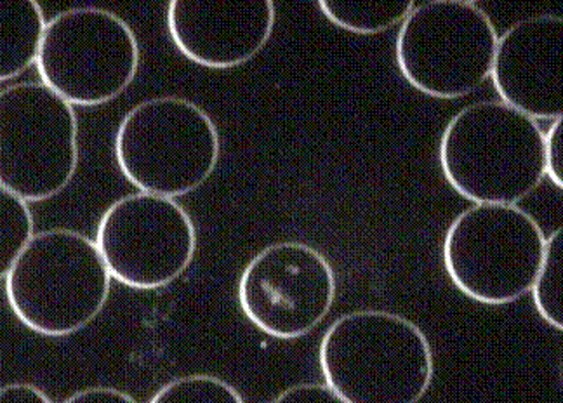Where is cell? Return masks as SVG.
<instances>
[{"label": "cell", "mask_w": 563, "mask_h": 403, "mask_svg": "<svg viewBox=\"0 0 563 403\" xmlns=\"http://www.w3.org/2000/svg\"><path fill=\"white\" fill-rule=\"evenodd\" d=\"M34 217L29 202L0 187V277L4 279L21 250L34 238Z\"/></svg>", "instance_id": "16"}, {"label": "cell", "mask_w": 563, "mask_h": 403, "mask_svg": "<svg viewBox=\"0 0 563 403\" xmlns=\"http://www.w3.org/2000/svg\"><path fill=\"white\" fill-rule=\"evenodd\" d=\"M275 26L272 0H173L167 30L188 61L211 70L242 67L260 55Z\"/></svg>", "instance_id": "11"}, {"label": "cell", "mask_w": 563, "mask_h": 403, "mask_svg": "<svg viewBox=\"0 0 563 403\" xmlns=\"http://www.w3.org/2000/svg\"><path fill=\"white\" fill-rule=\"evenodd\" d=\"M8 402H41L51 403L53 399L47 396L44 391L38 390L37 387L30 383H13L8 387H2L0 390V403Z\"/></svg>", "instance_id": "21"}, {"label": "cell", "mask_w": 563, "mask_h": 403, "mask_svg": "<svg viewBox=\"0 0 563 403\" xmlns=\"http://www.w3.org/2000/svg\"><path fill=\"white\" fill-rule=\"evenodd\" d=\"M563 18H526L497 38L490 79L506 107L534 119L563 116Z\"/></svg>", "instance_id": "12"}, {"label": "cell", "mask_w": 563, "mask_h": 403, "mask_svg": "<svg viewBox=\"0 0 563 403\" xmlns=\"http://www.w3.org/2000/svg\"><path fill=\"white\" fill-rule=\"evenodd\" d=\"M544 242L538 221L518 205L475 204L449 226L443 267L468 300L503 306L529 294Z\"/></svg>", "instance_id": "5"}, {"label": "cell", "mask_w": 563, "mask_h": 403, "mask_svg": "<svg viewBox=\"0 0 563 403\" xmlns=\"http://www.w3.org/2000/svg\"><path fill=\"white\" fill-rule=\"evenodd\" d=\"M152 403H244V396L223 379L191 374L173 379L155 393Z\"/></svg>", "instance_id": "17"}, {"label": "cell", "mask_w": 563, "mask_h": 403, "mask_svg": "<svg viewBox=\"0 0 563 403\" xmlns=\"http://www.w3.org/2000/svg\"><path fill=\"white\" fill-rule=\"evenodd\" d=\"M113 150L119 171L140 192L179 199L211 178L220 160V133L194 101L150 98L125 113Z\"/></svg>", "instance_id": "4"}, {"label": "cell", "mask_w": 563, "mask_h": 403, "mask_svg": "<svg viewBox=\"0 0 563 403\" xmlns=\"http://www.w3.org/2000/svg\"><path fill=\"white\" fill-rule=\"evenodd\" d=\"M41 82L71 107L110 103L133 83L140 46L112 11L74 8L47 21L37 65Z\"/></svg>", "instance_id": "8"}, {"label": "cell", "mask_w": 563, "mask_h": 403, "mask_svg": "<svg viewBox=\"0 0 563 403\" xmlns=\"http://www.w3.org/2000/svg\"><path fill=\"white\" fill-rule=\"evenodd\" d=\"M323 381L343 403H418L433 381V351L415 322L397 313H346L323 334Z\"/></svg>", "instance_id": "1"}, {"label": "cell", "mask_w": 563, "mask_h": 403, "mask_svg": "<svg viewBox=\"0 0 563 403\" xmlns=\"http://www.w3.org/2000/svg\"><path fill=\"white\" fill-rule=\"evenodd\" d=\"M412 0H319L320 13L338 29L355 35H377L402 23Z\"/></svg>", "instance_id": "14"}, {"label": "cell", "mask_w": 563, "mask_h": 403, "mask_svg": "<svg viewBox=\"0 0 563 403\" xmlns=\"http://www.w3.org/2000/svg\"><path fill=\"white\" fill-rule=\"evenodd\" d=\"M274 403H343L328 383H302L282 391Z\"/></svg>", "instance_id": "19"}, {"label": "cell", "mask_w": 563, "mask_h": 403, "mask_svg": "<svg viewBox=\"0 0 563 403\" xmlns=\"http://www.w3.org/2000/svg\"><path fill=\"white\" fill-rule=\"evenodd\" d=\"M46 25L35 0L0 2V82L16 79L37 65Z\"/></svg>", "instance_id": "13"}, {"label": "cell", "mask_w": 563, "mask_h": 403, "mask_svg": "<svg viewBox=\"0 0 563 403\" xmlns=\"http://www.w3.org/2000/svg\"><path fill=\"white\" fill-rule=\"evenodd\" d=\"M136 403L134 396L115 388L95 387L77 391L65 403Z\"/></svg>", "instance_id": "20"}, {"label": "cell", "mask_w": 563, "mask_h": 403, "mask_svg": "<svg viewBox=\"0 0 563 403\" xmlns=\"http://www.w3.org/2000/svg\"><path fill=\"white\" fill-rule=\"evenodd\" d=\"M543 134L501 101L464 107L440 137L443 178L473 204L518 205L543 183Z\"/></svg>", "instance_id": "2"}, {"label": "cell", "mask_w": 563, "mask_h": 403, "mask_svg": "<svg viewBox=\"0 0 563 403\" xmlns=\"http://www.w3.org/2000/svg\"><path fill=\"white\" fill-rule=\"evenodd\" d=\"M335 277L328 258L301 242H277L249 261L239 280L247 321L269 337L292 342L331 312Z\"/></svg>", "instance_id": "10"}, {"label": "cell", "mask_w": 563, "mask_h": 403, "mask_svg": "<svg viewBox=\"0 0 563 403\" xmlns=\"http://www.w3.org/2000/svg\"><path fill=\"white\" fill-rule=\"evenodd\" d=\"M96 246L115 282L157 291L179 279L197 250L194 221L175 199L131 193L101 216Z\"/></svg>", "instance_id": "9"}, {"label": "cell", "mask_w": 563, "mask_h": 403, "mask_svg": "<svg viewBox=\"0 0 563 403\" xmlns=\"http://www.w3.org/2000/svg\"><path fill=\"white\" fill-rule=\"evenodd\" d=\"M544 143V176L551 183L563 190V116H559L543 134Z\"/></svg>", "instance_id": "18"}, {"label": "cell", "mask_w": 563, "mask_h": 403, "mask_svg": "<svg viewBox=\"0 0 563 403\" xmlns=\"http://www.w3.org/2000/svg\"><path fill=\"white\" fill-rule=\"evenodd\" d=\"M79 164L74 107L42 82L0 91V187L44 202L70 184Z\"/></svg>", "instance_id": "7"}, {"label": "cell", "mask_w": 563, "mask_h": 403, "mask_svg": "<svg viewBox=\"0 0 563 403\" xmlns=\"http://www.w3.org/2000/svg\"><path fill=\"white\" fill-rule=\"evenodd\" d=\"M563 228L551 233L544 242L543 261L530 288L539 316L555 331H563L562 306Z\"/></svg>", "instance_id": "15"}, {"label": "cell", "mask_w": 563, "mask_h": 403, "mask_svg": "<svg viewBox=\"0 0 563 403\" xmlns=\"http://www.w3.org/2000/svg\"><path fill=\"white\" fill-rule=\"evenodd\" d=\"M497 38L476 2L430 0L402 21L395 59L410 88L435 100H460L489 79Z\"/></svg>", "instance_id": "6"}, {"label": "cell", "mask_w": 563, "mask_h": 403, "mask_svg": "<svg viewBox=\"0 0 563 403\" xmlns=\"http://www.w3.org/2000/svg\"><path fill=\"white\" fill-rule=\"evenodd\" d=\"M2 280L21 324L38 336L67 337L100 315L113 279L95 240L51 228L35 233Z\"/></svg>", "instance_id": "3"}]
</instances>
